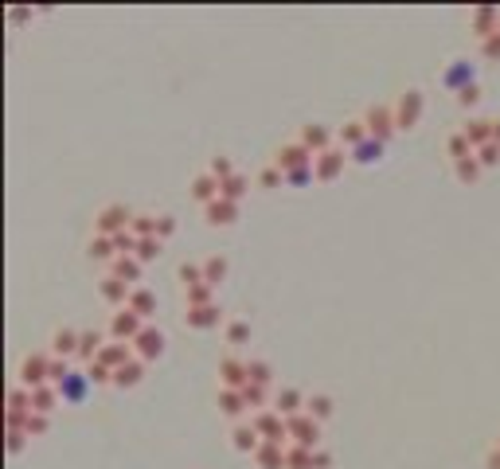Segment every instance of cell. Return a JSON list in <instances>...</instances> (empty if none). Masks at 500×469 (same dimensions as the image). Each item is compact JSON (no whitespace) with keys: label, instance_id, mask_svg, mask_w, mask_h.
<instances>
[{"label":"cell","instance_id":"6da1fadb","mask_svg":"<svg viewBox=\"0 0 500 469\" xmlns=\"http://www.w3.org/2000/svg\"><path fill=\"white\" fill-rule=\"evenodd\" d=\"M133 227V211L126 208V203H106V208L98 211V220H94V235H121V231Z\"/></svg>","mask_w":500,"mask_h":469},{"label":"cell","instance_id":"7a4b0ae2","mask_svg":"<svg viewBox=\"0 0 500 469\" xmlns=\"http://www.w3.org/2000/svg\"><path fill=\"white\" fill-rule=\"evenodd\" d=\"M422 110H426V98H422V90H407V94H399V102H395V125L399 130H414L422 121Z\"/></svg>","mask_w":500,"mask_h":469},{"label":"cell","instance_id":"3957f363","mask_svg":"<svg viewBox=\"0 0 500 469\" xmlns=\"http://www.w3.org/2000/svg\"><path fill=\"white\" fill-rule=\"evenodd\" d=\"M285 430H289V438H294V446H305V449H317V442H321V422L313 419V415H294V419H285Z\"/></svg>","mask_w":500,"mask_h":469},{"label":"cell","instance_id":"277c9868","mask_svg":"<svg viewBox=\"0 0 500 469\" xmlns=\"http://www.w3.org/2000/svg\"><path fill=\"white\" fill-rule=\"evenodd\" d=\"M363 125H368V137L387 145V137L399 130V125H395V106H372V110L363 114Z\"/></svg>","mask_w":500,"mask_h":469},{"label":"cell","instance_id":"5b68a950","mask_svg":"<svg viewBox=\"0 0 500 469\" xmlns=\"http://www.w3.org/2000/svg\"><path fill=\"white\" fill-rule=\"evenodd\" d=\"M51 360L55 356H28L20 368V387L36 391V387H47L51 383Z\"/></svg>","mask_w":500,"mask_h":469},{"label":"cell","instance_id":"8992f818","mask_svg":"<svg viewBox=\"0 0 500 469\" xmlns=\"http://www.w3.org/2000/svg\"><path fill=\"white\" fill-rule=\"evenodd\" d=\"M313 153L305 149L301 141H294V145H282V149L274 153V169H282L285 176H289V172H297V169H309V164H313Z\"/></svg>","mask_w":500,"mask_h":469},{"label":"cell","instance_id":"52a82bcc","mask_svg":"<svg viewBox=\"0 0 500 469\" xmlns=\"http://www.w3.org/2000/svg\"><path fill=\"white\" fill-rule=\"evenodd\" d=\"M250 422H255V430L262 434V442H282V446H285V438H289V430H285V419L278 415L274 407L258 410V415H255Z\"/></svg>","mask_w":500,"mask_h":469},{"label":"cell","instance_id":"ba28073f","mask_svg":"<svg viewBox=\"0 0 500 469\" xmlns=\"http://www.w3.org/2000/svg\"><path fill=\"white\" fill-rule=\"evenodd\" d=\"M141 329H145V321L129 309V305H126V309H118V313H114V321H109V337L126 340V344H133V340L141 337Z\"/></svg>","mask_w":500,"mask_h":469},{"label":"cell","instance_id":"9c48e42d","mask_svg":"<svg viewBox=\"0 0 500 469\" xmlns=\"http://www.w3.org/2000/svg\"><path fill=\"white\" fill-rule=\"evenodd\" d=\"M219 383L231 391H243L246 383H250V376H246V360L238 356H223L219 360Z\"/></svg>","mask_w":500,"mask_h":469},{"label":"cell","instance_id":"30bf717a","mask_svg":"<svg viewBox=\"0 0 500 469\" xmlns=\"http://www.w3.org/2000/svg\"><path fill=\"white\" fill-rule=\"evenodd\" d=\"M160 352H165V332L153 329V325H145V329H141V337L133 340V356L149 364V360H157Z\"/></svg>","mask_w":500,"mask_h":469},{"label":"cell","instance_id":"8fae6325","mask_svg":"<svg viewBox=\"0 0 500 469\" xmlns=\"http://www.w3.org/2000/svg\"><path fill=\"white\" fill-rule=\"evenodd\" d=\"M129 360H137V356H133V344H126V340H106V348L98 352V364H106L109 371L126 368Z\"/></svg>","mask_w":500,"mask_h":469},{"label":"cell","instance_id":"7c38bea8","mask_svg":"<svg viewBox=\"0 0 500 469\" xmlns=\"http://www.w3.org/2000/svg\"><path fill=\"white\" fill-rule=\"evenodd\" d=\"M469 28L477 31L480 43H485L489 36H497V28H500V8H492V4L489 8H473L469 12Z\"/></svg>","mask_w":500,"mask_h":469},{"label":"cell","instance_id":"4fadbf2b","mask_svg":"<svg viewBox=\"0 0 500 469\" xmlns=\"http://www.w3.org/2000/svg\"><path fill=\"white\" fill-rule=\"evenodd\" d=\"M305 145V149L313 153V157H321V153H328L333 149V145H328V141H333V133L324 130V125H317V121H309V125H301V137H297Z\"/></svg>","mask_w":500,"mask_h":469},{"label":"cell","instance_id":"5bb4252c","mask_svg":"<svg viewBox=\"0 0 500 469\" xmlns=\"http://www.w3.org/2000/svg\"><path fill=\"white\" fill-rule=\"evenodd\" d=\"M344 172V149H328L313 160V176L317 180H336Z\"/></svg>","mask_w":500,"mask_h":469},{"label":"cell","instance_id":"9a60e30c","mask_svg":"<svg viewBox=\"0 0 500 469\" xmlns=\"http://www.w3.org/2000/svg\"><path fill=\"white\" fill-rule=\"evenodd\" d=\"M98 293L109 301V305H114V309H126V305H129V293H133V286H126L121 278H109V274H106V278L98 282Z\"/></svg>","mask_w":500,"mask_h":469},{"label":"cell","instance_id":"2e32d148","mask_svg":"<svg viewBox=\"0 0 500 469\" xmlns=\"http://www.w3.org/2000/svg\"><path fill=\"white\" fill-rule=\"evenodd\" d=\"M461 137L469 141L473 149L489 145V141H492V118H469L465 125H461Z\"/></svg>","mask_w":500,"mask_h":469},{"label":"cell","instance_id":"e0dca14e","mask_svg":"<svg viewBox=\"0 0 500 469\" xmlns=\"http://www.w3.org/2000/svg\"><path fill=\"white\" fill-rule=\"evenodd\" d=\"M274 410L282 415V419H294V415H301L305 410V395L297 387H282L274 395Z\"/></svg>","mask_w":500,"mask_h":469},{"label":"cell","instance_id":"ac0fdd59","mask_svg":"<svg viewBox=\"0 0 500 469\" xmlns=\"http://www.w3.org/2000/svg\"><path fill=\"white\" fill-rule=\"evenodd\" d=\"M204 215H207V223H211V227H227V223L238 220V203H231V200H223V196H219L215 203H207V208H204Z\"/></svg>","mask_w":500,"mask_h":469},{"label":"cell","instance_id":"d6986e66","mask_svg":"<svg viewBox=\"0 0 500 469\" xmlns=\"http://www.w3.org/2000/svg\"><path fill=\"white\" fill-rule=\"evenodd\" d=\"M231 442H235V449H243V454H258V446H262V434L255 430V422H235V430H231Z\"/></svg>","mask_w":500,"mask_h":469},{"label":"cell","instance_id":"ffe728a7","mask_svg":"<svg viewBox=\"0 0 500 469\" xmlns=\"http://www.w3.org/2000/svg\"><path fill=\"white\" fill-rule=\"evenodd\" d=\"M79 337H82V332H75V329H59L55 337H51V356H55V360L79 356Z\"/></svg>","mask_w":500,"mask_h":469},{"label":"cell","instance_id":"44dd1931","mask_svg":"<svg viewBox=\"0 0 500 469\" xmlns=\"http://www.w3.org/2000/svg\"><path fill=\"white\" fill-rule=\"evenodd\" d=\"M215 403H219V415H223V419H243V410H250L243 399V391H231V387H219Z\"/></svg>","mask_w":500,"mask_h":469},{"label":"cell","instance_id":"7402d4cb","mask_svg":"<svg viewBox=\"0 0 500 469\" xmlns=\"http://www.w3.org/2000/svg\"><path fill=\"white\" fill-rule=\"evenodd\" d=\"M188 192H192V200H196V203H204V208H207V203L219 200V180L211 176V172H204V176L192 180V188H188Z\"/></svg>","mask_w":500,"mask_h":469},{"label":"cell","instance_id":"603a6c76","mask_svg":"<svg viewBox=\"0 0 500 469\" xmlns=\"http://www.w3.org/2000/svg\"><path fill=\"white\" fill-rule=\"evenodd\" d=\"M285 449L289 446H282V442H262L258 454H255V461L262 469H285Z\"/></svg>","mask_w":500,"mask_h":469},{"label":"cell","instance_id":"cb8c5ba5","mask_svg":"<svg viewBox=\"0 0 500 469\" xmlns=\"http://www.w3.org/2000/svg\"><path fill=\"white\" fill-rule=\"evenodd\" d=\"M59 387H55V383H47V387H36L31 391V410H36V415H51V410L59 407Z\"/></svg>","mask_w":500,"mask_h":469},{"label":"cell","instance_id":"d4e9b609","mask_svg":"<svg viewBox=\"0 0 500 469\" xmlns=\"http://www.w3.org/2000/svg\"><path fill=\"white\" fill-rule=\"evenodd\" d=\"M129 309L137 313L141 321H149L153 313H157V293H153V290H145V286H137V290L129 293Z\"/></svg>","mask_w":500,"mask_h":469},{"label":"cell","instance_id":"484cf974","mask_svg":"<svg viewBox=\"0 0 500 469\" xmlns=\"http://www.w3.org/2000/svg\"><path fill=\"white\" fill-rule=\"evenodd\" d=\"M102 348H106V337H102L98 329H86L79 337V360H86V364H94Z\"/></svg>","mask_w":500,"mask_h":469},{"label":"cell","instance_id":"4316f807","mask_svg":"<svg viewBox=\"0 0 500 469\" xmlns=\"http://www.w3.org/2000/svg\"><path fill=\"white\" fill-rule=\"evenodd\" d=\"M141 376H145V360H129L126 368L114 371V387H121V391H126V387H137Z\"/></svg>","mask_w":500,"mask_h":469},{"label":"cell","instance_id":"83f0119b","mask_svg":"<svg viewBox=\"0 0 500 469\" xmlns=\"http://www.w3.org/2000/svg\"><path fill=\"white\" fill-rule=\"evenodd\" d=\"M219 325V305H204V309H188V329H215Z\"/></svg>","mask_w":500,"mask_h":469},{"label":"cell","instance_id":"f1b7e54d","mask_svg":"<svg viewBox=\"0 0 500 469\" xmlns=\"http://www.w3.org/2000/svg\"><path fill=\"white\" fill-rule=\"evenodd\" d=\"M109 278H121L126 286L141 282V262L137 259H114L109 262Z\"/></svg>","mask_w":500,"mask_h":469},{"label":"cell","instance_id":"f546056e","mask_svg":"<svg viewBox=\"0 0 500 469\" xmlns=\"http://www.w3.org/2000/svg\"><path fill=\"white\" fill-rule=\"evenodd\" d=\"M184 301H188V309H204V305H215V286L199 282V286L184 290Z\"/></svg>","mask_w":500,"mask_h":469},{"label":"cell","instance_id":"4dcf8cb0","mask_svg":"<svg viewBox=\"0 0 500 469\" xmlns=\"http://www.w3.org/2000/svg\"><path fill=\"white\" fill-rule=\"evenodd\" d=\"M86 371H82V376H79V371H70V376H67V380H63V383H55V387H59V395H63V399H70V403H79L82 399V391H86Z\"/></svg>","mask_w":500,"mask_h":469},{"label":"cell","instance_id":"1f68e13d","mask_svg":"<svg viewBox=\"0 0 500 469\" xmlns=\"http://www.w3.org/2000/svg\"><path fill=\"white\" fill-rule=\"evenodd\" d=\"M363 141H368V125L360 121H344L340 125V145H348V149H360Z\"/></svg>","mask_w":500,"mask_h":469},{"label":"cell","instance_id":"d6a6232c","mask_svg":"<svg viewBox=\"0 0 500 469\" xmlns=\"http://www.w3.org/2000/svg\"><path fill=\"white\" fill-rule=\"evenodd\" d=\"M246 192H250V180L238 176V172H235L231 180H223V184H219V196H223V200H231V203H238Z\"/></svg>","mask_w":500,"mask_h":469},{"label":"cell","instance_id":"836d02e7","mask_svg":"<svg viewBox=\"0 0 500 469\" xmlns=\"http://www.w3.org/2000/svg\"><path fill=\"white\" fill-rule=\"evenodd\" d=\"M133 235L137 239H157V231H160V215H149V211H141V215H133Z\"/></svg>","mask_w":500,"mask_h":469},{"label":"cell","instance_id":"e575fe53","mask_svg":"<svg viewBox=\"0 0 500 469\" xmlns=\"http://www.w3.org/2000/svg\"><path fill=\"white\" fill-rule=\"evenodd\" d=\"M90 259H94V262H114V259H118L114 239H109V235H94V239H90Z\"/></svg>","mask_w":500,"mask_h":469},{"label":"cell","instance_id":"d590c367","mask_svg":"<svg viewBox=\"0 0 500 469\" xmlns=\"http://www.w3.org/2000/svg\"><path fill=\"white\" fill-rule=\"evenodd\" d=\"M305 415H313L317 422H324L328 415H333V399H328V395H321V391H317V395H309V399H305Z\"/></svg>","mask_w":500,"mask_h":469},{"label":"cell","instance_id":"8d00e7d4","mask_svg":"<svg viewBox=\"0 0 500 469\" xmlns=\"http://www.w3.org/2000/svg\"><path fill=\"white\" fill-rule=\"evenodd\" d=\"M223 278H227V259H223V254L204 259V282H207V286H219Z\"/></svg>","mask_w":500,"mask_h":469},{"label":"cell","instance_id":"74e56055","mask_svg":"<svg viewBox=\"0 0 500 469\" xmlns=\"http://www.w3.org/2000/svg\"><path fill=\"white\" fill-rule=\"evenodd\" d=\"M285 469H313V449L289 446L285 449Z\"/></svg>","mask_w":500,"mask_h":469},{"label":"cell","instance_id":"f35d334b","mask_svg":"<svg viewBox=\"0 0 500 469\" xmlns=\"http://www.w3.org/2000/svg\"><path fill=\"white\" fill-rule=\"evenodd\" d=\"M246 376H250V383H262V387H270V380H274V368H270L266 360H246Z\"/></svg>","mask_w":500,"mask_h":469},{"label":"cell","instance_id":"ab89813d","mask_svg":"<svg viewBox=\"0 0 500 469\" xmlns=\"http://www.w3.org/2000/svg\"><path fill=\"white\" fill-rule=\"evenodd\" d=\"M441 82H450V86H457V90H465V86H473V70H465V63H453L446 75H441Z\"/></svg>","mask_w":500,"mask_h":469},{"label":"cell","instance_id":"60d3db41","mask_svg":"<svg viewBox=\"0 0 500 469\" xmlns=\"http://www.w3.org/2000/svg\"><path fill=\"white\" fill-rule=\"evenodd\" d=\"M243 399L250 410H266V399H270V387H262V383H246L243 387Z\"/></svg>","mask_w":500,"mask_h":469},{"label":"cell","instance_id":"b9f144b4","mask_svg":"<svg viewBox=\"0 0 500 469\" xmlns=\"http://www.w3.org/2000/svg\"><path fill=\"white\" fill-rule=\"evenodd\" d=\"M453 172H457L461 184H477L485 169H480V160H477V157H469V160H457V164H453Z\"/></svg>","mask_w":500,"mask_h":469},{"label":"cell","instance_id":"7bdbcfd3","mask_svg":"<svg viewBox=\"0 0 500 469\" xmlns=\"http://www.w3.org/2000/svg\"><path fill=\"white\" fill-rule=\"evenodd\" d=\"M450 157H453V164H457V160H469V157H477V149H473L469 141L461 137V133H453V137H450Z\"/></svg>","mask_w":500,"mask_h":469},{"label":"cell","instance_id":"ee69618b","mask_svg":"<svg viewBox=\"0 0 500 469\" xmlns=\"http://www.w3.org/2000/svg\"><path fill=\"white\" fill-rule=\"evenodd\" d=\"M250 340V321H227V344H246Z\"/></svg>","mask_w":500,"mask_h":469},{"label":"cell","instance_id":"f6af8a7d","mask_svg":"<svg viewBox=\"0 0 500 469\" xmlns=\"http://www.w3.org/2000/svg\"><path fill=\"white\" fill-rule=\"evenodd\" d=\"M356 153V160H360V164H372V160H379V153H383V141H375V137H368L360 145V149H352Z\"/></svg>","mask_w":500,"mask_h":469},{"label":"cell","instance_id":"bcb514c9","mask_svg":"<svg viewBox=\"0 0 500 469\" xmlns=\"http://www.w3.org/2000/svg\"><path fill=\"white\" fill-rule=\"evenodd\" d=\"M160 250H165V243H160V239H141V247H137V262L145 266V262L160 259Z\"/></svg>","mask_w":500,"mask_h":469},{"label":"cell","instance_id":"7dc6e473","mask_svg":"<svg viewBox=\"0 0 500 469\" xmlns=\"http://www.w3.org/2000/svg\"><path fill=\"white\" fill-rule=\"evenodd\" d=\"M176 274H180V282H184V290H192V286H199V282H204V266H196V262H184Z\"/></svg>","mask_w":500,"mask_h":469},{"label":"cell","instance_id":"c3c4849f","mask_svg":"<svg viewBox=\"0 0 500 469\" xmlns=\"http://www.w3.org/2000/svg\"><path fill=\"white\" fill-rule=\"evenodd\" d=\"M477 160H480V169H497V164H500V145H497V141L480 145V149H477Z\"/></svg>","mask_w":500,"mask_h":469},{"label":"cell","instance_id":"681fc988","mask_svg":"<svg viewBox=\"0 0 500 469\" xmlns=\"http://www.w3.org/2000/svg\"><path fill=\"white\" fill-rule=\"evenodd\" d=\"M207 172H211V176L223 184V180L235 176V164H231V157H211V169H207Z\"/></svg>","mask_w":500,"mask_h":469},{"label":"cell","instance_id":"f907efd6","mask_svg":"<svg viewBox=\"0 0 500 469\" xmlns=\"http://www.w3.org/2000/svg\"><path fill=\"white\" fill-rule=\"evenodd\" d=\"M8 410H31V391L28 387H12L8 391Z\"/></svg>","mask_w":500,"mask_h":469},{"label":"cell","instance_id":"816d5d0a","mask_svg":"<svg viewBox=\"0 0 500 469\" xmlns=\"http://www.w3.org/2000/svg\"><path fill=\"white\" fill-rule=\"evenodd\" d=\"M86 380H90V383H114V371H109L106 364H98V360H94V364H86Z\"/></svg>","mask_w":500,"mask_h":469},{"label":"cell","instance_id":"f5cc1de1","mask_svg":"<svg viewBox=\"0 0 500 469\" xmlns=\"http://www.w3.org/2000/svg\"><path fill=\"white\" fill-rule=\"evenodd\" d=\"M24 434H28V438H40V434H47V415H36V410H31Z\"/></svg>","mask_w":500,"mask_h":469},{"label":"cell","instance_id":"db71d44e","mask_svg":"<svg viewBox=\"0 0 500 469\" xmlns=\"http://www.w3.org/2000/svg\"><path fill=\"white\" fill-rule=\"evenodd\" d=\"M282 180H285V172L270 164V169H262V172H258V188H278Z\"/></svg>","mask_w":500,"mask_h":469},{"label":"cell","instance_id":"11a10c76","mask_svg":"<svg viewBox=\"0 0 500 469\" xmlns=\"http://www.w3.org/2000/svg\"><path fill=\"white\" fill-rule=\"evenodd\" d=\"M480 102V86L473 82V86H465V90H457V106H465V110H473Z\"/></svg>","mask_w":500,"mask_h":469},{"label":"cell","instance_id":"9f6ffc18","mask_svg":"<svg viewBox=\"0 0 500 469\" xmlns=\"http://www.w3.org/2000/svg\"><path fill=\"white\" fill-rule=\"evenodd\" d=\"M480 51H485V59L497 63V59H500V31H497V36H489V40L480 43Z\"/></svg>","mask_w":500,"mask_h":469},{"label":"cell","instance_id":"6f0895ef","mask_svg":"<svg viewBox=\"0 0 500 469\" xmlns=\"http://www.w3.org/2000/svg\"><path fill=\"white\" fill-rule=\"evenodd\" d=\"M172 235H176V220H172V215H160V231H157V239L165 243V239H172Z\"/></svg>","mask_w":500,"mask_h":469},{"label":"cell","instance_id":"680465c9","mask_svg":"<svg viewBox=\"0 0 500 469\" xmlns=\"http://www.w3.org/2000/svg\"><path fill=\"white\" fill-rule=\"evenodd\" d=\"M328 461H333V458H328V449L317 446V449H313V469H328Z\"/></svg>","mask_w":500,"mask_h":469},{"label":"cell","instance_id":"91938a15","mask_svg":"<svg viewBox=\"0 0 500 469\" xmlns=\"http://www.w3.org/2000/svg\"><path fill=\"white\" fill-rule=\"evenodd\" d=\"M24 442H28V434H20V430H16V434H8V449H12V454H20Z\"/></svg>","mask_w":500,"mask_h":469},{"label":"cell","instance_id":"94428289","mask_svg":"<svg viewBox=\"0 0 500 469\" xmlns=\"http://www.w3.org/2000/svg\"><path fill=\"white\" fill-rule=\"evenodd\" d=\"M309 176H313V164H309V169H297V172H289L285 180H294V184H301V180H309Z\"/></svg>","mask_w":500,"mask_h":469},{"label":"cell","instance_id":"6125c7cd","mask_svg":"<svg viewBox=\"0 0 500 469\" xmlns=\"http://www.w3.org/2000/svg\"><path fill=\"white\" fill-rule=\"evenodd\" d=\"M489 469H500V449L497 446L489 449Z\"/></svg>","mask_w":500,"mask_h":469},{"label":"cell","instance_id":"be15d7a7","mask_svg":"<svg viewBox=\"0 0 500 469\" xmlns=\"http://www.w3.org/2000/svg\"><path fill=\"white\" fill-rule=\"evenodd\" d=\"M492 141L500 145V118H492Z\"/></svg>","mask_w":500,"mask_h":469},{"label":"cell","instance_id":"e7e4bbea","mask_svg":"<svg viewBox=\"0 0 500 469\" xmlns=\"http://www.w3.org/2000/svg\"><path fill=\"white\" fill-rule=\"evenodd\" d=\"M497 449H500V434H497Z\"/></svg>","mask_w":500,"mask_h":469},{"label":"cell","instance_id":"03108f58","mask_svg":"<svg viewBox=\"0 0 500 469\" xmlns=\"http://www.w3.org/2000/svg\"><path fill=\"white\" fill-rule=\"evenodd\" d=\"M497 31H500V28H497Z\"/></svg>","mask_w":500,"mask_h":469}]
</instances>
